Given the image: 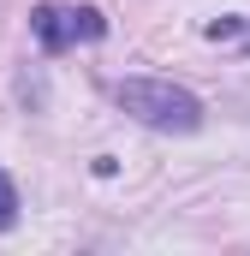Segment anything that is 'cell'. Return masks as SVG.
Masks as SVG:
<instances>
[{
    "instance_id": "2",
    "label": "cell",
    "mask_w": 250,
    "mask_h": 256,
    "mask_svg": "<svg viewBox=\"0 0 250 256\" xmlns=\"http://www.w3.org/2000/svg\"><path fill=\"white\" fill-rule=\"evenodd\" d=\"M30 30H36V42L48 54H66L78 42H102L108 36V18L96 6H36L30 12Z\"/></svg>"
},
{
    "instance_id": "3",
    "label": "cell",
    "mask_w": 250,
    "mask_h": 256,
    "mask_svg": "<svg viewBox=\"0 0 250 256\" xmlns=\"http://www.w3.org/2000/svg\"><path fill=\"white\" fill-rule=\"evenodd\" d=\"M12 220H18V191H12V179L0 173V232H6Z\"/></svg>"
},
{
    "instance_id": "1",
    "label": "cell",
    "mask_w": 250,
    "mask_h": 256,
    "mask_svg": "<svg viewBox=\"0 0 250 256\" xmlns=\"http://www.w3.org/2000/svg\"><path fill=\"white\" fill-rule=\"evenodd\" d=\"M114 102L149 131H179L185 137V131L202 126V102L179 84H167V78H125V84H114Z\"/></svg>"
},
{
    "instance_id": "4",
    "label": "cell",
    "mask_w": 250,
    "mask_h": 256,
    "mask_svg": "<svg viewBox=\"0 0 250 256\" xmlns=\"http://www.w3.org/2000/svg\"><path fill=\"white\" fill-rule=\"evenodd\" d=\"M244 48H250V18H244Z\"/></svg>"
}]
</instances>
